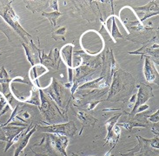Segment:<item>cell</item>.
Returning a JSON list of instances; mask_svg holds the SVG:
<instances>
[{"label": "cell", "mask_w": 159, "mask_h": 156, "mask_svg": "<svg viewBox=\"0 0 159 156\" xmlns=\"http://www.w3.org/2000/svg\"><path fill=\"white\" fill-rule=\"evenodd\" d=\"M100 102H101V101H97L96 102H90V103L88 104V107H89V108H88V110H91V109H93V108L97 106V104H98Z\"/></svg>", "instance_id": "cell-25"}, {"label": "cell", "mask_w": 159, "mask_h": 156, "mask_svg": "<svg viewBox=\"0 0 159 156\" xmlns=\"http://www.w3.org/2000/svg\"><path fill=\"white\" fill-rule=\"evenodd\" d=\"M72 155H73V156H78V155H77V154H72ZM104 156H111V155H110V152L108 153L106 155H104Z\"/></svg>", "instance_id": "cell-26"}, {"label": "cell", "mask_w": 159, "mask_h": 156, "mask_svg": "<svg viewBox=\"0 0 159 156\" xmlns=\"http://www.w3.org/2000/svg\"><path fill=\"white\" fill-rule=\"evenodd\" d=\"M120 21L125 26L127 32L129 31H136V30H142L146 27L143 26L142 23L139 21L138 16L133 11V8L129 6H125L120 11Z\"/></svg>", "instance_id": "cell-3"}, {"label": "cell", "mask_w": 159, "mask_h": 156, "mask_svg": "<svg viewBox=\"0 0 159 156\" xmlns=\"http://www.w3.org/2000/svg\"><path fill=\"white\" fill-rule=\"evenodd\" d=\"M48 145L53 154H60L64 156H68L66 153V147L69 143L67 136L57 134H50L48 135Z\"/></svg>", "instance_id": "cell-6"}, {"label": "cell", "mask_w": 159, "mask_h": 156, "mask_svg": "<svg viewBox=\"0 0 159 156\" xmlns=\"http://www.w3.org/2000/svg\"><path fill=\"white\" fill-rule=\"evenodd\" d=\"M109 83L110 82L104 76H102V77H99L98 79L84 83L82 86L78 87V89L84 90V89H101V88H105V87L109 86Z\"/></svg>", "instance_id": "cell-17"}, {"label": "cell", "mask_w": 159, "mask_h": 156, "mask_svg": "<svg viewBox=\"0 0 159 156\" xmlns=\"http://www.w3.org/2000/svg\"><path fill=\"white\" fill-rule=\"evenodd\" d=\"M73 50L74 45L71 43L66 44L64 47L61 49L60 56L61 59H63L65 63L67 65L68 67V72H69V82H72V77H73V59H72V56H73Z\"/></svg>", "instance_id": "cell-10"}, {"label": "cell", "mask_w": 159, "mask_h": 156, "mask_svg": "<svg viewBox=\"0 0 159 156\" xmlns=\"http://www.w3.org/2000/svg\"><path fill=\"white\" fill-rule=\"evenodd\" d=\"M39 97H40V105H39V109L40 112L42 113L43 116L45 117L46 121L53 124L56 122L57 120L65 118V115L61 112L58 107H57L52 101L45 93H43L41 88L39 89Z\"/></svg>", "instance_id": "cell-2"}, {"label": "cell", "mask_w": 159, "mask_h": 156, "mask_svg": "<svg viewBox=\"0 0 159 156\" xmlns=\"http://www.w3.org/2000/svg\"><path fill=\"white\" fill-rule=\"evenodd\" d=\"M67 31L66 27H61L52 33V38L56 41H65V34Z\"/></svg>", "instance_id": "cell-21"}, {"label": "cell", "mask_w": 159, "mask_h": 156, "mask_svg": "<svg viewBox=\"0 0 159 156\" xmlns=\"http://www.w3.org/2000/svg\"><path fill=\"white\" fill-rule=\"evenodd\" d=\"M37 128H39L41 132H46L50 134H57L65 135V136H70L72 137L77 133L78 128L77 126L74 123V121H70L67 123L62 124H52L50 126H37Z\"/></svg>", "instance_id": "cell-4"}, {"label": "cell", "mask_w": 159, "mask_h": 156, "mask_svg": "<svg viewBox=\"0 0 159 156\" xmlns=\"http://www.w3.org/2000/svg\"><path fill=\"white\" fill-rule=\"evenodd\" d=\"M143 74L145 79L149 82H157V78H158V71L156 68V66L153 63V61L151 60V57L144 56V66H143Z\"/></svg>", "instance_id": "cell-12"}, {"label": "cell", "mask_w": 159, "mask_h": 156, "mask_svg": "<svg viewBox=\"0 0 159 156\" xmlns=\"http://www.w3.org/2000/svg\"><path fill=\"white\" fill-rule=\"evenodd\" d=\"M121 115H122V114H121V113H119V114H116V115H115L114 116H112L111 118H110V119L107 121V122H106L107 136H106V138H105V141H106L105 144L110 143V141H111L112 129H113V128H114V127L116 126V123H117V121H118V119L120 118Z\"/></svg>", "instance_id": "cell-18"}, {"label": "cell", "mask_w": 159, "mask_h": 156, "mask_svg": "<svg viewBox=\"0 0 159 156\" xmlns=\"http://www.w3.org/2000/svg\"><path fill=\"white\" fill-rule=\"evenodd\" d=\"M77 115H78L79 121H82V123L84 125L94 126L95 123L98 121L97 119H95L94 117L91 116L90 115H88L84 111H78Z\"/></svg>", "instance_id": "cell-19"}, {"label": "cell", "mask_w": 159, "mask_h": 156, "mask_svg": "<svg viewBox=\"0 0 159 156\" xmlns=\"http://www.w3.org/2000/svg\"><path fill=\"white\" fill-rule=\"evenodd\" d=\"M41 89L43 93H46L48 96L52 101H54L58 107H62L65 96V89L56 78H52L50 85L47 88H41Z\"/></svg>", "instance_id": "cell-5"}, {"label": "cell", "mask_w": 159, "mask_h": 156, "mask_svg": "<svg viewBox=\"0 0 159 156\" xmlns=\"http://www.w3.org/2000/svg\"><path fill=\"white\" fill-rule=\"evenodd\" d=\"M61 15H62V13L60 11H53L52 12H44V11L42 12V16L49 19V21L51 23L52 27L56 26L57 20V18L60 17Z\"/></svg>", "instance_id": "cell-20"}, {"label": "cell", "mask_w": 159, "mask_h": 156, "mask_svg": "<svg viewBox=\"0 0 159 156\" xmlns=\"http://www.w3.org/2000/svg\"><path fill=\"white\" fill-rule=\"evenodd\" d=\"M11 80L12 79L10 77L6 69H4V66H2L1 69H0V84L2 85V88H3V95L6 97V99L8 100L10 105H11V98L12 97L11 89H10Z\"/></svg>", "instance_id": "cell-14"}, {"label": "cell", "mask_w": 159, "mask_h": 156, "mask_svg": "<svg viewBox=\"0 0 159 156\" xmlns=\"http://www.w3.org/2000/svg\"><path fill=\"white\" fill-rule=\"evenodd\" d=\"M0 17L4 19L6 24H8L20 37V38L24 40L23 43L30 44L33 42L32 37L20 24L19 17L14 11L11 1L0 2Z\"/></svg>", "instance_id": "cell-1"}, {"label": "cell", "mask_w": 159, "mask_h": 156, "mask_svg": "<svg viewBox=\"0 0 159 156\" xmlns=\"http://www.w3.org/2000/svg\"><path fill=\"white\" fill-rule=\"evenodd\" d=\"M11 108V105L9 103L8 100L3 95V93H0V116L7 112Z\"/></svg>", "instance_id": "cell-22"}, {"label": "cell", "mask_w": 159, "mask_h": 156, "mask_svg": "<svg viewBox=\"0 0 159 156\" xmlns=\"http://www.w3.org/2000/svg\"><path fill=\"white\" fill-rule=\"evenodd\" d=\"M47 70L48 69H46L42 64H37L31 67V69H30V72H29V76H30V81L32 82V86H36L37 88L40 89L38 79L43 74L47 72Z\"/></svg>", "instance_id": "cell-16"}, {"label": "cell", "mask_w": 159, "mask_h": 156, "mask_svg": "<svg viewBox=\"0 0 159 156\" xmlns=\"http://www.w3.org/2000/svg\"><path fill=\"white\" fill-rule=\"evenodd\" d=\"M35 156H44V155H39V154H36Z\"/></svg>", "instance_id": "cell-27"}, {"label": "cell", "mask_w": 159, "mask_h": 156, "mask_svg": "<svg viewBox=\"0 0 159 156\" xmlns=\"http://www.w3.org/2000/svg\"><path fill=\"white\" fill-rule=\"evenodd\" d=\"M133 11L138 16L139 21L143 24L147 18L155 15H158V1H151L146 5L133 8Z\"/></svg>", "instance_id": "cell-7"}, {"label": "cell", "mask_w": 159, "mask_h": 156, "mask_svg": "<svg viewBox=\"0 0 159 156\" xmlns=\"http://www.w3.org/2000/svg\"><path fill=\"white\" fill-rule=\"evenodd\" d=\"M138 93L137 94V98H136V102L134 104L132 110L130 111V115H136V112L139 107L144 105L148 100L153 96L152 95V88L145 84H138Z\"/></svg>", "instance_id": "cell-8"}, {"label": "cell", "mask_w": 159, "mask_h": 156, "mask_svg": "<svg viewBox=\"0 0 159 156\" xmlns=\"http://www.w3.org/2000/svg\"><path fill=\"white\" fill-rule=\"evenodd\" d=\"M104 27L107 28V32L109 33L110 31V37L114 41V43H116V38H123V35L121 34L119 29L116 24V16L112 15L111 17H110L107 19V21L105 22Z\"/></svg>", "instance_id": "cell-15"}, {"label": "cell", "mask_w": 159, "mask_h": 156, "mask_svg": "<svg viewBox=\"0 0 159 156\" xmlns=\"http://www.w3.org/2000/svg\"><path fill=\"white\" fill-rule=\"evenodd\" d=\"M61 56L60 51L55 48L54 50H52L49 55H45L42 51V56H41V61H40V64L44 66L46 69L48 67L52 68L54 69H59V65L61 62Z\"/></svg>", "instance_id": "cell-9"}, {"label": "cell", "mask_w": 159, "mask_h": 156, "mask_svg": "<svg viewBox=\"0 0 159 156\" xmlns=\"http://www.w3.org/2000/svg\"><path fill=\"white\" fill-rule=\"evenodd\" d=\"M36 131H37V126L32 127V123H30V125L26 128V130L24 131L22 137L18 141L17 147L16 148V150H15L14 156H19L20 154L23 153V150L25 149V147L27 146V144L29 142V140H30V136L34 134Z\"/></svg>", "instance_id": "cell-13"}, {"label": "cell", "mask_w": 159, "mask_h": 156, "mask_svg": "<svg viewBox=\"0 0 159 156\" xmlns=\"http://www.w3.org/2000/svg\"><path fill=\"white\" fill-rule=\"evenodd\" d=\"M48 3H50V5H51V7L53 9V11H58V2L57 1H50V2H48Z\"/></svg>", "instance_id": "cell-24"}, {"label": "cell", "mask_w": 159, "mask_h": 156, "mask_svg": "<svg viewBox=\"0 0 159 156\" xmlns=\"http://www.w3.org/2000/svg\"><path fill=\"white\" fill-rule=\"evenodd\" d=\"M22 45L25 50V55L27 57V60L29 61L31 66L34 65L40 64V61H41V50L39 48L36 47L33 42L30 43V44H26L25 43H22Z\"/></svg>", "instance_id": "cell-11"}, {"label": "cell", "mask_w": 159, "mask_h": 156, "mask_svg": "<svg viewBox=\"0 0 159 156\" xmlns=\"http://www.w3.org/2000/svg\"><path fill=\"white\" fill-rule=\"evenodd\" d=\"M1 54H2V52H1V50H0V55H1Z\"/></svg>", "instance_id": "cell-28"}, {"label": "cell", "mask_w": 159, "mask_h": 156, "mask_svg": "<svg viewBox=\"0 0 159 156\" xmlns=\"http://www.w3.org/2000/svg\"><path fill=\"white\" fill-rule=\"evenodd\" d=\"M148 119L151 121H152V122H154V123H158V109L153 115L148 116Z\"/></svg>", "instance_id": "cell-23"}]
</instances>
